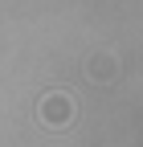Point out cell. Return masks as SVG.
<instances>
[{"instance_id": "cell-1", "label": "cell", "mask_w": 143, "mask_h": 147, "mask_svg": "<svg viewBox=\"0 0 143 147\" xmlns=\"http://www.w3.org/2000/svg\"><path fill=\"white\" fill-rule=\"evenodd\" d=\"M37 115H41L45 127H65L69 119L78 115V102L69 98V94H61V90H53V94H45L37 102Z\"/></svg>"}]
</instances>
